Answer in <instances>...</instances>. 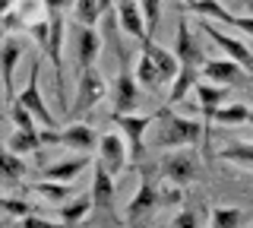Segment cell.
<instances>
[{
    "label": "cell",
    "instance_id": "1",
    "mask_svg": "<svg viewBox=\"0 0 253 228\" xmlns=\"http://www.w3.org/2000/svg\"><path fill=\"white\" fill-rule=\"evenodd\" d=\"M158 117H162V127H158V137H155L158 149H184V146H196L200 139L206 143V124L177 117L171 114V108H162Z\"/></svg>",
    "mask_w": 253,
    "mask_h": 228
},
{
    "label": "cell",
    "instance_id": "2",
    "mask_svg": "<svg viewBox=\"0 0 253 228\" xmlns=\"http://www.w3.org/2000/svg\"><path fill=\"white\" fill-rule=\"evenodd\" d=\"M47 22H51V35L42 42V48L51 54V64H54V89H57V101L63 111H70V101H67V80H63V10H51L47 13Z\"/></svg>",
    "mask_w": 253,
    "mask_h": 228
},
{
    "label": "cell",
    "instance_id": "3",
    "mask_svg": "<svg viewBox=\"0 0 253 228\" xmlns=\"http://www.w3.org/2000/svg\"><path fill=\"white\" fill-rule=\"evenodd\" d=\"M38 73H42V60H32V70H29V83H26V89L19 92V95L13 98V105H22V108H29L32 114L38 117V121L44 124V127H57V117L51 114V108L44 105V95H42V80H38Z\"/></svg>",
    "mask_w": 253,
    "mask_h": 228
},
{
    "label": "cell",
    "instance_id": "4",
    "mask_svg": "<svg viewBox=\"0 0 253 228\" xmlns=\"http://www.w3.org/2000/svg\"><path fill=\"white\" fill-rule=\"evenodd\" d=\"M105 92H108V86H105V80H101V73L95 67H89V70H83L79 73V83H76V105L70 108V114H85L89 108H95V101H101L105 98Z\"/></svg>",
    "mask_w": 253,
    "mask_h": 228
},
{
    "label": "cell",
    "instance_id": "5",
    "mask_svg": "<svg viewBox=\"0 0 253 228\" xmlns=\"http://www.w3.org/2000/svg\"><path fill=\"white\" fill-rule=\"evenodd\" d=\"M162 175L168 184H193L196 178H200V159H196L193 152H168L162 159Z\"/></svg>",
    "mask_w": 253,
    "mask_h": 228
},
{
    "label": "cell",
    "instance_id": "6",
    "mask_svg": "<svg viewBox=\"0 0 253 228\" xmlns=\"http://www.w3.org/2000/svg\"><path fill=\"white\" fill-rule=\"evenodd\" d=\"M111 121L124 130L126 143H130V155L139 159V155H142V137H146L149 127L158 124V111L155 114H130V111H126V114H111Z\"/></svg>",
    "mask_w": 253,
    "mask_h": 228
},
{
    "label": "cell",
    "instance_id": "7",
    "mask_svg": "<svg viewBox=\"0 0 253 228\" xmlns=\"http://www.w3.org/2000/svg\"><path fill=\"white\" fill-rule=\"evenodd\" d=\"M92 200H95V209L108 212L114 219V171L101 159H95V168H92Z\"/></svg>",
    "mask_w": 253,
    "mask_h": 228
},
{
    "label": "cell",
    "instance_id": "8",
    "mask_svg": "<svg viewBox=\"0 0 253 228\" xmlns=\"http://www.w3.org/2000/svg\"><path fill=\"white\" fill-rule=\"evenodd\" d=\"M155 206H162V190H158L152 184V178L146 175L142 184H139V190H136V196H133L130 206H126V222H142Z\"/></svg>",
    "mask_w": 253,
    "mask_h": 228
},
{
    "label": "cell",
    "instance_id": "9",
    "mask_svg": "<svg viewBox=\"0 0 253 228\" xmlns=\"http://www.w3.org/2000/svg\"><path fill=\"white\" fill-rule=\"evenodd\" d=\"M174 54H177L180 64H193V67H203V64H206L203 45L193 38V29H190L187 16H180V22H177V35H174Z\"/></svg>",
    "mask_w": 253,
    "mask_h": 228
},
{
    "label": "cell",
    "instance_id": "10",
    "mask_svg": "<svg viewBox=\"0 0 253 228\" xmlns=\"http://www.w3.org/2000/svg\"><path fill=\"white\" fill-rule=\"evenodd\" d=\"M203 32L209 35L212 42H215V45H218V48L225 51L231 60H237V64H244V70H247V73H253V51L247 48V45H241L237 38H228L225 32H218V29L212 26V22H203Z\"/></svg>",
    "mask_w": 253,
    "mask_h": 228
},
{
    "label": "cell",
    "instance_id": "11",
    "mask_svg": "<svg viewBox=\"0 0 253 228\" xmlns=\"http://www.w3.org/2000/svg\"><path fill=\"white\" fill-rule=\"evenodd\" d=\"M117 19H121V29L126 35L139 38V42L149 38V26H146V16H142L139 0H117Z\"/></svg>",
    "mask_w": 253,
    "mask_h": 228
},
{
    "label": "cell",
    "instance_id": "12",
    "mask_svg": "<svg viewBox=\"0 0 253 228\" xmlns=\"http://www.w3.org/2000/svg\"><path fill=\"white\" fill-rule=\"evenodd\" d=\"M136 73H130L126 70V60L121 54V76H117V86H114V114H126L133 111V105H136Z\"/></svg>",
    "mask_w": 253,
    "mask_h": 228
},
{
    "label": "cell",
    "instance_id": "13",
    "mask_svg": "<svg viewBox=\"0 0 253 228\" xmlns=\"http://www.w3.org/2000/svg\"><path fill=\"white\" fill-rule=\"evenodd\" d=\"M98 159L108 165L114 175H121L126 168V143L121 133H105V137L98 139Z\"/></svg>",
    "mask_w": 253,
    "mask_h": 228
},
{
    "label": "cell",
    "instance_id": "14",
    "mask_svg": "<svg viewBox=\"0 0 253 228\" xmlns=\"http://www.w3.org/2000/svg\"><path fill=\"white\" fill-rule=\"evenodd\" d=\"M101 51V38L92 26H79L76 29V64H79V73L83 70L95 67V57Z\"/></svg>",
    "mask_w": 253,
    "mask_h": 228
},
{
    "label": "cell",
    "instance_id": "15",
    "mask_svg": "<svg viewBox=\"0 0 253 228\" xmlns=\"http://www.w3.org/2000/svg\"><path fill=\"white\" fill-rule=\"evenodd\" d=\"M19 57H22V42L13 32H6V38H3V95H6L10 105L16 98L13 76H16V64H19Z\"/></svg>",
    "mask_w": 253,
    "mask_h": 228
},
{
    "label": "cell",
    "instance_id": "16",
    "mask_svg": "<svg viewBox=\"0 0 253 228\" xmlns=\"http://www.w3.org/2000/svg\"><path fill=\"white\" fill-rule=\"evenodd\" d=\"M203 73L209 76L212 83H221V86H241L244 83V64L237 60H206L203 64Z\"/></svg>",
    "mask_w": 253,
    "mask_h": 228
},
{
    "label": "cell",
    "instance_id": "17",
    "mask_svg": "<svg viewBox=\"0 0 253 228\" xmlns=\"http://www.w3.org/2000/svg\"><path fill=\"white\" fill-rule=\"evenodd\" d=\"M142 51H149V57L155 60V67L162 70V80L165 83H174V76L180 73V60H177V54H174V48H162L158 42H152V38H146L142 42Z\"/></svg>",
    "mask_w": 253,
    "mask_h": 228
},
{
    "label": "cell",
    "instance_id": "18",
    "mask_svg": "<svg viewBox=\"0 0 253 228\" xmlns=\"http://www.w3.org/2000/svg\"><path fill=\"white\" fill-rule=\"evenodd\" d=\"M60 146L73 149V152H92L98 146V137L89 124H70V127L60 130Z\"/></svg>",
    "mask_w": 253,
    "mask_h": 228
},
{
    "label": "cell",
    "instance_id": "19",
    "mask_svg": "<svg viewBox=\"0 0 253 228\" xmlns=\"http://www.w3.org/2000/svg\"><path fill=\"white\" fill-rule=\"evenodd\" d=\"M196 98H200V108H203V124L212 117V111L228 101V86H209V83H196Z\"/></svg>",
    "mask_w": 253,
    "mask_h": 228
},
{
    "label": "cell",
    "instance_id": "20",
    "mask_svg": "<svg viewBox=\"0 0 253 228\" xmlns=\"http://www.w3.org/2000/svg\"><path fill=\"white\" fill-rule=\"evenodd\" d=\"M196 83H200V67H193V64H180V73L174 76V83H171L168 105H177V101H184L187 92H190V89H196Z\"/></svg>",
    "mask_w": 253,
    "mask_h": 228
},
{
    "label": "cell",
    "instance_id": "21",
    "mask_svg": "<svg viewBox=\"0 0 253 228\" xmlns=\"http://www.w3.org/2000/svg\"><path fill=\"white\" fill-rule=\"evenodd\" d=\"M92 206H95L92 193L89 196H76V200H63L57 206V219L63 225H76V222H83V219L92 212Z\"/></svg>",
    "mask_w": 253,
    "mask_h": 228
},
{
    "label": "cell",
    "instance_id": "22",
    "mask_svg": "<svg viewBox=\"0 0 253 228\" xmlns=\"http://www.w3.org/2000/svg\"><path fill=\"white\" fill-rule=\"evenodd\" d=\"M44 143H42V133H38V127H16V133L6 139V149H13V152H19V155L38 152Z\"/></svg>",
    "mask_w": 253,
    "mask_h": 228
},
{
    "label": "cell",
    "instance_id": "23",
    "mask_svg": "<svg viewBox=\"0 0 253 228\" xmlns=\"http://www.w3.org/2000/svg\"><path fill=\"white\" fill-rule=\"evenodd\" d=\"M244 121H250V108L241 105V101H231V105H218L206 124H225V127H234V124H244Z\"/></svg>",
    "mask_w": 253,
    "mask_h": 228
},
{
    "label": "cell",
    "instance_id": "24",
    "mask_svg": "<svg viewBox=\"0 0 253 228\" xmlns=\"http://www.w3.org/2000/svg\"><path fill=\"white\" fill-rule=\"evenodd\" d=\"M89 165V155H79V159H67V162H57V165H47L42 171V178H51V181H73L79 171Z\"/></svg>",
    "mask_w": 253,
    "mask_h": 228
},
{
    "label": "cell",
    "instance_id": "25",
    "mask_svg": "<svg viewBox=\"0 0 253 228\" xmlns=\"http://www.w3.org/2000/svg\"><path fill=\"white\" fill-rule=\"evenodd\" d=\"M35 193H42L44 200H51L54 206H60L63 200H70V181H51V178H44V181H35V184H29Z\"/></svg>",
    "mask_w": 253,
    "mask_h": 228
},
{
    "label": "cell",
    "instance_id": "26",
    "mask_svg": "<svg viewBox=\"0 0 253 228\" xmlns=\"http://www.w3.org/2000/svg\"><path fill=\"white\" fill-rule=\"evenodd\" d=\"M190 10H196L200 16H209V19H218V22H228V26H234L237 22V16L234 13H228L225 6L218 3V0H190Z\"/></svg>",
    "mask_w": 253,
    "mask_h": 228
},
{
    "label": "cell",
    "instance_id": "27",
    "mask_svg": "<svg viewBox=\"0 0 253 228\" xmlns=\"http://www.w3.org/2000/svg\"><path fill=\"white\" fill-rule=\"evenodd\" d=\"M136 80H139V86H146V89H158V86H165V80H162V70L155 67V60L149 57V51H142V57H139Z\"/></svg>",
    "mask_w": 253,
    "mask_h": 228
},
{
    "label": "cell",
    "instance_id": "28",
    "mask_svg": "<svg viewBox=\"0 0 253 228\" xmlns=\"http://www.w3.org/2000/svg\"><path fill=\"white\" fill-rule=\"evenodd\" d=\"M221 162H234L241 168H253V143H234V146H225L218 152Z\"/></svg>",
    "mask_w": 253,
    "mask_h": 228
},
{
    "label": "cell",
    "instance_id": "29",
    "mask_svg": "<svg viewBox=\"0 0 253 228\" xmlns=\"http://www.w3.org/2000/svg\"><path fill=\"white\" fill-rule=\"evenodd\" d=\"M73 10H76L79 26H95L101 19V13H105V6H101V0H76Z\"/></svg>",
    "mask_w": 253,
    "mask_h": 228
},
{
    "label": "cell",
    "instance_id": "30",
    "mask_svg": "<svg viewBox=\"0 0 253 228\" xmlns=\"http://www.w3.org/2000/svg\"><path fill=\"white\" fill-rule=\"evenodd\" d=\"M241 219H244V212L241 209H228V206H215L209 212V225L212 228H234V225H241Z\"/></svg>",
    "mask_w": 253,
    "mask_h": 228
},
{
    "label": "cell",
    "instance_id": "31",
    "mask_svg": "<svg viewBox=\"0 0 253 228\" xmlns=\"http://www.w3.org/2000/svg\"><path fill=\"white\" fill-rule=\"evenodd\" d=\"M3 175L10 181H22V178H26V162H22L19 152H13V149L3 152Z\"/></svg>",
    "mask_w": 253,
    "mask_h": 228
},
{
    "label": "cell",
    "instance_id": "32",
    "mask_svg": "<svg viewBox=\"0 0 253 228\" xmlns=\"http://www.w3.org/2000/svg\"><path fill=\"white\" fill-rule=\"evenodd\" d=\"M0 209H3V216H6V219H10V216L26 219V216H32V212H35V206H32V203L13 200V196H3V200H0Z\"/></svg>",
    "mask_w": 253,
    "mask_h": 228
},
{
    "label": "cell",
    "instance_id": "33",
    "mask_svg": "<svg viewBox=\"0 0 253 228\" xmlns=\"http://www.w3.org/2000/svg\"><path fill=\"white\" fill-rule=\"evenodd\" d=\"M139 6H142V16H146L149 32H155V29H158V16H162V0H139Z\"/></svg>",
    "mask_w": 253,
    "mask_h": 228
},
{
    "label": "cell",
    "instance_id": "34",
    "mask_svg": "<svg viewBox=\"0 0 253 228\" xmlns=\"http://www.w3.org/2000/svg\"><path fill=\"white\" fill-rule=\"evenodd\" d=\"M184 193H180V184H171L168 190H162V206H180Z\"/></svg>",
    "mask_w": 253,
    "mask_h": 228
},
{
    "label": "cell",
    "instance_id": "35",
    "mask_svg": "<svg viewBox=\"0 0 253 228\" xmlns=\"http://www.w3.org/2000/svg\"><path fill=\"white\" fill-rule=\"evenodd\" d=\"M196 222H200L196 212H177V216H174V225H196Z\"/></svg>",
    "mask_w": 253,
    "mask_h": 228
},
{
    "label": "cell",
    "instance_id": "36",
    "mask_svg": "<svg viewBox=\"0 0 253 228\" xmlns=\"http://www.w3.org/2000/svg\"><path fill=\"white\" fill-rule=\"evenodd\" d=\"M237 29H241L244 35H250L253 38V16H237V22H234Z\"/></svg>",
    "mask_w": 253,
    "mask_h": 228
},
{
    "label": "cell",
    "instance_id": "37",
    "mask_svg": "<svg viewBox=\"0 0 253 228\" xmlns=\"http://www.w3.org/2000/svg\"><path fill=\"white\" fill-rule=\"evenodd\" d=\"M42 3H44V10L51 13V10H67V6L76 3V0H42Z\"/></svg>",
    "mask_w": 253,
    "mask_h": 228
},
{
    "label": "cell",
    "instance_id": "38",
    "mask_svg": "<svg viewBox=\"0 0 253 228\" xmlns=\"http://www.w3.org/2000/svg\"><path fill=\"white\" fill-rule=\"evenodd\" d=\"M13 3H16V0H0V6H3V13H6V10H13Z\"/></svg>",
    "mask_w": 253,
    "mask_h": 228
},
{
    "label": "cell",
    "instance_id": "39",
    "mask_svg": "<svg viewBox=\"0 0 253 228\" xmlns=\"http://www.w3.org/2000/svg\"><path fill=\"white\" fill-rule=\"evenodd\" d=\"M250 124H253V108H250Z\"/></svg>",
    "mask_w": 253,
    "mask_h": 228
},
{
    "label": "cell",
    "instance_id": "40",
    "mask_svg": "<svg viewBox=\"0 0 253 228\" xmlns=\"http://www.w3.org/2000/svg\"><path fill=\"white\" fill-rule=\"evenodd\" d=\"M247 3H250V6H253V0H247Z\"/></svg>",
    "mask_w": 253,
    "mask_h": 228
},
{
    "label": "cell",
    "instance_id": "41",
    "mask_svg": "<svg viewBox=\"0 0 253 228\" xmlns=\"http://www.w3.org/2000/svg\"><path fill=\"white\" fill-rule=\"evenodd\" d=\"M184 3H190V0H184Z\"/></svg>",
    "mask_w": 253,
    "mask_h": 228
}]
</instances>
